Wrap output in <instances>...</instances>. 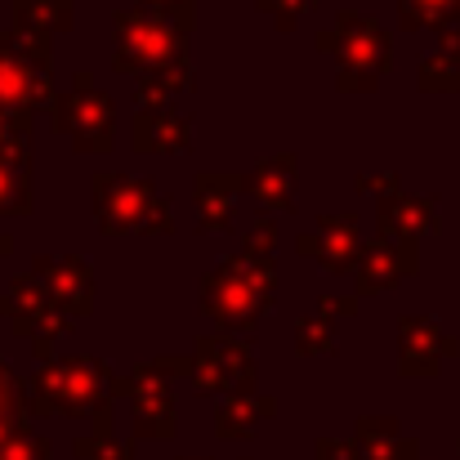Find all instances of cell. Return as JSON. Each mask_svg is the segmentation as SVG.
<instances>
[{"instance_id": "6da1fadb", "label": "cell", "mask_w": 460, "mask_h": 460, "mask_svg": "<svg viewBox=\"0 0 460 460\" xmlns=\"http://www.w3.org/2000/svg\"><path fill=\"white\" fill-rule=\"evenodd\" d=\"M76 456H85V460H130V452L126 447H99V443H76Z\"/></svg>"}, {"instance_id": "7a4b0ae2", "label": "cell", "mask_w": 460, "mask_h": 460, "mask_svg": "<svg viewBox=\"0 0 460 460\" xmlns=\"http://www.w3.org/2000/svg\"><path fill=\"white\" fill-rule=\"evenodd\" d=\"M322 460H349V447H340V443H335V447L322 443Z\"/></svg>"}]
</instances>
